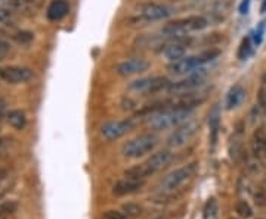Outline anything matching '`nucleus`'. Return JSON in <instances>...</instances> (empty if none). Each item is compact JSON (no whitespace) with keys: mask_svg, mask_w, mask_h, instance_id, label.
I'll return each mask as SVG.
<instances>
[{"mask_svg":"<svg viewBox=\"0 0 266 219\" xmlns=\"http://www.w3.org/2000/svg\"><path fill=\"white\" fill-rule=\"evenodd\" d=\"M9 190H11V188H8V187H5V188H0V200L3 199V196H5V194L9 191Z\"/></svg>","mask_w":266,"mask_h":219,"instance_id":"obj_35","label":"nucleus"},{"mask_svg":"<svg viewBox=\"0 0 266 219\" xmlns=\"http://www.w3.org/2000/svg\"><path fill=\"white\" fill-rule=\"evenodd\" d=\"M11 14L8 11H0V22H5L6 19H9Z\"/></svg>","mask_w":266,"mask_h":219,"instance_id":"obj_34","label":"nucleus"},{"mask_svg":"<svg viewBox=\"0 0 266 219\" xmlns=\"http://www.w3.org/2000/svg\"><path fill=\"white\" fill-rule=\"evenodd\" d=\"M143 187V181L139 180H132V178H126L122 181H117L112 187V194L116 196H129V194H135L138 191H141Z\"/></svg>","mask_w":266,"mask_h":219,"instance_id":"obj_16","label":"nucleus"},{"mask_svg":"<svg viewBox=\"0 0 266 219\" xmlns=\"http://www.w3.org/2000/svg\"><path fill=\"white\" fill-rule=\"evenodd\" d=\"M122 210H123L124 213L129 216L130 219H135V218H139L142 215V206L141 204H138V203H133V202H129V203H124L123 206H122Z\"/></svg>","mask_w":266,"mask_h":219,"instance_id":"obj_22","label":"nucleus"},{"mask_svg":"<svg viewBox=\"0 0 266 219\" xmlns=\"http://www.w3.org/2000/svg\"><path fill=\"white\" fill-rule=\"evenodd\" d=\"M257 101H259L260 109L266 112V80H263L260 87H259V91H257Z\"/></svg>","mask_w":266,"mask_h":219,"instance_id":"obj_28","label":"nucleus"},{"mask_svg":"<svg viewBox=\"0 0 266 219\" xmlns=\"http://www.w3.org/2000/svg\"><path fill=\"white\" fill-rule=\"evenodd\" d=\"M219 218V204L217 200L212 197L209 199L206 204H204V209H203V219H217Z\"/></svg>","mask_w":266,"mask_h":219,"instance_id":"obj_21","label":"nucleus"},{"mask_svg":"<svg viewBox=\"0 0 266 219\" xmlns=\"http://www.w3.org/2000/svg\"><path fill=\"white\" fill-rule=\"evenodd\" d=\"M68 3L65 0H53L48 8V18L51 21H59L68 14Z\"/></svg>","mask_w":266,"mask_h":219,"instance_id":"obj_17","label":"nucleus"},{"mask_svg":"<svg viewBox=\"0 0 266 219\" xmlns=\"http://www.w3.org/2000/svg\"><path fill=\"white\" fill-rule=\"evenodd\" d=\"M33 38H34V35L30 31H19V33L14 34V40L18 44H28L33 41Z\"/></svg>","mask_w":266,"mask_h":219,"instance_id":"obj_27","label":"nucleus"},{"mask_svg":"<svg viewBox=\"0 0 266 219\" xmlns=\"http://www.w3.org/2000/svg\"><path fill=\"white\" fill-rule=\"evenodd\" d=\"M195 171H197V163H189L186 167L177 168L172 172H169L159 184V190L161 194H172L180 187L183 186L188 180H191L194 177Z\"/></svg>","mask_w":266,"mask_h":219,"instance_id":"obj_4","label":"nucleus"},{"mask_svg":"<svg viewBox=\"0 0 266 219\" xmlns=\"http://www.w3.org/2000/svg\"><path fill=\"white\" fill-rule=\"evenodd\" d=\"M104 219H130L123 210H106L104 213Z\"/></svg>","mask_w":266,"mask_h":219,"instance_id":"obj_30","label":"nucleus"},{"mask_svg":"<svg viewBox=\"0 0 266 219\" xmlns=\"http://www.w3.org/2000/svg\"><path fill=\"white\" fill-rule=\"evenodd\" d=\"M250 188H254L251 181L248 180L247 177H241L240 181H238V193H244L247 196V193H253Z\"/></svg>","mask_w":266,"mask_h":219,"instance_id":"obj_29","label":"nucleus"},{"mask_svg":"<svg viewBox=\"0 0 266 219\" xmlns=\"http://www.w3.org/2000/svg\"><path fill=\"white\" fill-rule=\"evenodd\" d=\"M253 202L257 207H266V188L263 186L254 187L253 193Z\"/></svg>","mask_w":266,"mask_h":219,"instance_id":"obj_25","label":"nucleus"},{"mask_svg":"<svg viewBox=\"0 0 266 219\" xmlns=\"http://www.w3.org/2000/svg\"><path fill=\"white\" fill-rule=\"evenodd\" d=\"M154 219H169V218H167V216H157V218Z\"/></svg>","mask_w":266,"mask_h":219,"instance_id":"obj_39","label":"nucleus"},{"mask_svg":"<svg viewBox=\"0 0 266 219\" xmlns=\"http://www.w3.org/2000/svg\"><path fill=\"white\" fill-rule=\"evenodd\" d=\"M169 85L170 81L166 77H148V78L132 81L129 84V90L142 93V94H156L163 90H167Z\"/></svg>","mask_w":266,"mask_h":219,"instance_id":"obj_7","label":"nucleus"},{"mask_svg":"<svg viewBox=\"0 0 266 219\" xmlns=\"http://www.w3.org/2000/svg\"><path fill=\"white\" fill-rule=\"evenodd\" d=\"M230 219H237V218H230Z\"/></svg>","mask_w":266,"mask_h":219,"instance_id":"obj_40","label":"nucleus"},{"mask_svg":"<svg viewBox=\"0 0 266 219\" xmlns=\"http://www.w3.org/2000/svg\"><path fill=\"white\" fill-rule=\"evenodd\" d=\"M250 53H251V40H250V37H246V38L241 41V44H240V49H238V59H240V61H246L248 56H250Z\"/></svg>","mask_w":266,"mask_h":219,"instance_id":"obj_26","label":"nucleus"},{"mask_svg":"<svg viewBox=\"0 0 266 219\" xmlns=\"http://www.w3.org/2000/svg\"><path fill=\"white\" fill-rule=\"evenodd\" d=\"M11 3H12L15 8H25V6L31 5L33 0H11Z\"/></svg>","mask_w":266,"mask_h":219,"instance_id":"obj_32","label":"nucleus"},{"mask_svg":"<svg viewBox=\"0 0 266 219\" xmlns=\"http://www.w3.org/2000/svg\"><path fill=\"white\" fill-rule=\"evenodd\" d=\"M34 72L30 68L24 67H5L0 68V78L5 83L9 84H22V83H28L30 80H33Z\"/></svg>","mask_w":266,"mask_h":219,"instance_id":"obj_8","label":"nucleus"},{"mask_svg":"<svg viewBox=\"0 0 266 219\" xmlns=\"http://www.w3.org/2000/svg\"><path fill=\"white\" fill-rule=\"evenodd\" d=\"M172 15L170 9L167 6H163L159 3H145L139 9V17L145 21L154 22V21H161Z\"/></svg>","mask_w":266,"mask_h":219,"instance_id":"obj_12","label":"nucleus"},{"mask_svg":"<svg viewBox=\"0 0 266 219\" xmlns=\"http://www.w3.org/2000/svg\"><path fill=\"white\" fill-rule=\"evenodd\" d=\"M248 6H250V0H243L241 5H240V14L241 15H246L248 12Z\"/></svg>","mask_w":266,"mask_h":219,"instance_id":"obj_33","label":"nucleus"},{"mask_svg":"<svg viewBox=\"0 0 266 219\" xmlns=\"http://www.w3.org/2000/svg\"><path fill=\"white\" fill-rule=\"evenodd\" d=\"M260 11H262V12H265L266 11V0L263 2V5H262V9H260Z\"/></svg>","mask_w":266,"mask_h":219,"instance_id":"obj_37","label":"nucleus"},{"mask_svg":"<svg viewBox=\"0 0 266 219\" xmlns=\"http://www.w3.org/2000/svg\"><path fill=\"white\" fill-rule=\"evenodd\" d=\"M149 68V64L145 59H129L124 61L122 64L117 65V74L122 77H130V75H136V74H142Z\"/></svg>","mask_w":266,"mask_h":219,"instance_id":"obj_14","label":"nucleus"},{"mask_svg":"<svg viewBox=\"0 0 266 219\" xmlns=\"http://www.w3.org/2000/svg\"><path fill=\"white\" fill-rule=\"evenodd\" d=\"M5 177H6V171L0 168V181H2V180H5Z\"/></svg>","mask_w":266,"mask_h":219,"instance_id":"obj_36","label":"nucleus"},{"mask_svg":"<svg viewBox=\"0 0 266 219\" xmlns=\"http://www.w3.org/2000/svg\"><path fill=\"white\" fill-rule=\"evenodd\" d=\"M244 96H246V91L241 85L232 87L226 96V109L232 111V109L238 107L241 104V101L244 100Z\"/></svg>","mask_w":266,"mask_h":219,"instance_id":"obj_18","label":"nucleus"},{"mask_svg":"<svg viewBox=\"0 0 266 219\" xmlns=\"http://www.w3.org/2000/svg\"><path fill=\"white\" fill-rule=\"evenodd\" d=\"M219 122H220V115H219V107L214 106L209 115V125H210V141L212 147L216 146L217 141V134H219Z\"/></svg>","mask_w":266,"mask_h":219,"instance_id":"obj_19","label":"nucleus"},{"mask_svg":"<svg viewBox=\"0 0 266 219\" xmlns=\"http://www.w3.org/2000/svg\"><path fill=\"white\" fill-rule=\"evenodd\" d=\"M194 109H185V107H169V109H161L156 111L148 115V125L153 130H170L179 127L180 124L186 122L188 118L193 115Z\"/></svg>","mask_w":266,"mask_h":219,"instance_id":"obj_1","label":"nucleus"},{"mask_svg":"<svg viewBox=\"0 0 266 219\" xmlns=\"http://www.w3.org/2000/svg\"><path fill=\"white\" fill-rule=\"evenodd\" d=\"M18 203L14 200H6L0 203V219H6L17 212Z\"/></svg>","mask_w":266,"mask_h":219,"instance_id":"obj_23","label":"nucleus"},{"mask_svg":"<svg viewBox=\"0 0 266 219\" xmlns=\"http://www.w3.org/2000/svg\"><path fill=\"white\" fill-rule=\"evenodd\" d=\"M133 121L132 119H123V121H109L101 127V134L102 137L112 141V140H119L120 137L127 134L132 128H133Z\"/></svg>","mask_w":266,"mask_h":219,"instance_id":"obj_10","label":"nucleus"},{"mask_svg":"<svg viewBox=\"0 0 266 219\" xmlns=\"http://www.w3.org/2000/svg\"><path fill=\"white\" fill-rule=\"evenodd\" d=\"M204 58L203 54H194V56H186V58H182L179 61H175L169 65V71L175 75H188V74H193L195 69L204 65Z\"/></svg>","mask_w":266,"mask_h":219,"instance_id":"obj_9","label":"nucleus"},{"mask_svg":"<svg viewBox=\"0 0 266 219\" xmlns=\"http://www.w3.org/2000/svg\"><path fill=\"white\" fill-rule=\"evenodd\" d=\"M157 144H159V137L153 133H146V134L138 135V137L129 140L127 143H124L122 153H123L124 157L138 159L146 153L153 152Z\"/></svg>","mask_w":266,"mask_h":219,"instance_id":"obj_5","label":"nucleus"},{"mask_svg":"<svg viewBox=\"0 0 266 219\" xmlns=\"http://www.w3.org/2000/svg\"><path fill=\"white\" fill-rule=\"evenodd\" d=\"M200 124L197 121H188L180 124L179 127H176V130L169 135L167 138V146L170 149H177L185 146L197 133H198Z\"/></svg>","mask_w":266,"mask_h":219,"instance_id":"obj_6","label":"nucleus"},{"mask_svg":"<svg viewBox=\"0 0 266 219\" xmlns=\"http://www.w3.org/2000/svg\"><path fill=\"white\" fill-rule=\"evenodd\" d=\"M203 83H204V75L203 74H195V75H189L183 80L170 83V85L167 87V91L170 94L188 93V91H193L195 88H198L200 85H203Z\"/></svg>","mask_w":266,"mask_h":219,"instance_id":"obj_11","label":"nucleus"},{"mask_svg":"<svg viewBox=\"0 0 266 219\" xmlns=\"http://www.w3.org/2000/svg\"><path fill=\"white\" fill-rule=\"evenodd\" d=\"M172 159H173V154L169 150H160V152L154 153L151 157H148L141 165H136V167L127 169L124 172V175H126V178L143 181L145 178L163 171L172 162Z\"/></svg>","mask_w":266,"mask_h":219,"instance_id":"obj_2","label":"nucleus"},{"mask_svg":"<svg viewBox=\"0 0 266 219\" xmlns=\"http://www.w3.org/2000/svg\"><path fill=\"white\" fill-rule=\"evenodd\" d=\"M161 51H163V56L167 61H170V62L179 61V59L185 58V54H186V40L185 38H176L175 41L166 44Z\"/></svg>","mask_w":266,"mask_h":219,"instance_id":"obj_15","label":"nucleus"},{"mask_svg":"<svg viewBox=\"0 0 266 219\" xmlns=\"http://www.w3.org/2000/svg\"><path fill=\"white\" fill-rule=\"evenodd\" d=\"M265 28H266V21H262V22L259 24V27L256 28V31H254V41H256V44H260V43H262V40H263V34H265Z\"/></svg>","mask_w":266,"mask_h":219,"instance_id":"obj_31","label":"nucleus"},{"mask_svg":"<svg viewBox=\"0 0 266 219\" xmlns=\"http://www.w3.org/2000/svg\"><path fill=\"white\" fill-rule=\"evenodd\" d=\"M262 186H263L266 188V177H265V178H263V181H262Z\"/></svg>","mask_w":266,"mask_h":219,"instance_id":"obj_38","label":"nucleus"},{"mask_svg":"<svg viewBox=\"0 0 266 219\" xmlns=\"http://www.w3.org/2000/svg\"><path fill=\"white\" fill-rule=\"evenodd\" d=\"M251 154L263 165L266 167V131L263 128H257L254 130L253 137H251Z\"/></svg>","mask_w":266,"mask_h":219,"instance_id":"obj_13","label":"nucleus"},{"mask_svg":"<svg viewBox=\"0 0 266 219\" xmlns=\"http://www.w3.org/2000/svg\"><path fill=\"white\" fill-rule=\"evenodd\" d=\"M235 212L238 213V216L243 219H250L253 216V209L248 204L247 200H238L235 204Z\"/></svg>","mask_w":266,"mask_h":219,"instance_id":"obj_24","label":"nucleus"},{"mask_svg":"<svg viewBox=\"0 0 266 219\" xmlns=\"http://www.w3.org/2000/svg\"><path fill=\"white\" fill-rule=\"evenodd\" d=\"M6 119H8V124L12 128H15V130H24L25 125H27V118H25V114L22 111H11V112H8Z\"/></svg>","mask_w":266,"mask_h":219,"instance_id":"obj_20","label":"nucleus"},{"mask_svg":"<svg viewBox=\"0 0 266 219\" xmlns=\"http://www.w3.org/2000/svg\"><path fill=\"white\" fill-rule=\"evenodd\" d=\"M209 25V19L201 15H191V17L180 18L176 21H172L169 24H166L161 30V33L164 34L169 38H183L186 34L193 33V31H200L204 30Z\"/></svg>","mask_w":266,"mask_h":219,"instance_id":"obj_3","label":"nucleus"}]
</instances>
